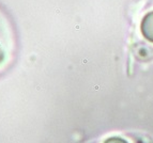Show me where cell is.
<instances>
[{"mask_svg":"<svg viewBox=\"0 0 153 143\" xmlns=\"http://www.w3.org/2000/svg\"><path fill=\"white\" fill-rule=\"evenodd\" d=\"M95 143H153V139L143 133H119L104 137Z\"/></svg>","mask_w":153,"mask_h":143,"instance_id":"cell-1","label":"cell"},{"mask_svg":"<svg viewBox=\"0 0 153 143\" xmlns=\"http://www.w3.org/2000/svg\"><path fill=\"white\" fill-rule=\"evenodd\" d=\"M140 32L141 35L153 44V3L151 8L146 11L140 21Z\"/></svg>","mask_w":153,"mask_h":143,"instance_id":"cell-2","label":"cell"}]
</instances>
